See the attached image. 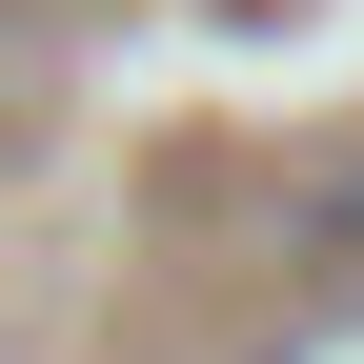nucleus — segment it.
<instances>
[{"mask_svg": "<svg viewBox=\"0 0 364 364\" xmlns=\"http://www.w3.org/2000/svg\"><path fill=\"white\" fill-rule=\"evenodd\" d=\"M243 364H364V284H344V304H304V324H284V344H243Z\"/></svg>", "mask_w": 364, "mask_h": 364, "instance_id": "nucleus-1", "label": "nucleus"}]
</instances>
